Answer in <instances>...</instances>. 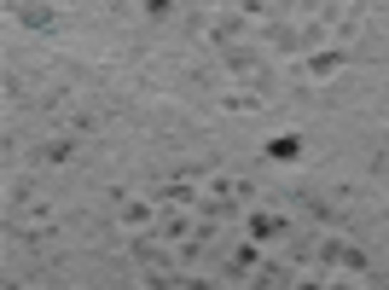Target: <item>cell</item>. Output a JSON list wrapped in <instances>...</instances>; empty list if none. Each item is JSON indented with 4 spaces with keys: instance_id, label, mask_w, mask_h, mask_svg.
<instances>
[{
    "instance_id": "6",
    "label": "cell",
    "mask_w": 389,
    "mask_h": 290,
    "mask_svg": "<svg viewBox=\"0 0 389 290\" xmlns=\"http://www.w3.org/2000/svg\"><path fill=\"white\" fill-rule=\"evenodd\" d=\"M268 157H273V162H296V157H302V140H296V134H279V140L268 145Z\"/></svg>"
},
{
    "instance_id": "1",
    "label": "cell",
    "mask_w": 389,
    "mask_h": 290,
    "mask_svg": "<svg viewBox=\"0 0 389 290\" xmlns=\"http://www.w3.org/2000/svg\"><path fill=\"white\" fill-rule=\"evenodd\" d=\"M320 261L331 273H366V250H355V244H343V238H325L320 244Z\"/></svg>"
},
{
    "instance_id": "7",
    "label": "cell",
    "mask_w": 389,
    "mask_h": 290,
    "mask_svg": "<svg viewBox=\"0 0 389 290\" xmlns=\"http://www.w3.org/2000/svg\"><path fill=\"white\" fill-rule=\"evenodd\" d=\"M256 267H262V256H256V238H250V244L233 250V273H256Z\"/></svg>"
},
{
    "instance_id": "8",
    "label": "cell",
    "mask_w": 389,
    "mask_h": 290,
    "mask_svg": "<svg viewBox=\"0 0 389 290\" xmlns=\"http://www.w3.org/2000/svg\"><path fill=\"white\" fill-rule=\"evenodd\" d=\"M70 151H76V140H70V134H59V140H53V145H47V157H53V162H64V157H70Z\"/></svg>"
},
{
    "instance_id": "2",
    "label": "cell",
    "mask_w": 389,
    "mask_h": 290,
    "mask_svg": "<svg viewBox=\"0 0 389 290\" xmlns=\"http://www.w3.org/2000/svg\"><path fill=\"white\" fill-rule=\"evenodd\" d=\"M343 70V47H325V53H314L308 64H302V76L308 81H325V76H337Z\"/></svg>"
},
{
    "instance_id": "3",
    "label": "cell",
    "mask_w": 389,
    "mask_h": 290,
    "mask_svg": "<svg viewBox=\"0 0 389 290\" xmlns=\"http://www.w3.org/2000/svg\"><path fill=\"white\" fill-rule=\"evenodd\" d=\"M122 227H134V232H140V227H157V209H151V203H140V197L122 203Z\"/></svg>"
},
{
    "instance_id": "5",
    "label": "cell",
    "mask_w": 389,
    "mask_h": 290,
    "mask_svg": "<svg viewBox=\"0 0 389 290\" xmlns=\"http://www.w3.org/2000/svg\"><path fill=\"white\" fill-rule=\"evenodd\" d=\"M221 110H233V116H244V110H262V99H256L250 88H233V93L221 99Z\"/></svg>"
},
{
    "instance_id": "10",
    "label": "cell",
    "mask_w": 389,
    "mask_h": 290,
    "mask_svg": "<svg viewBox=\"0 0 389 290\" xmlns=\"http://www.w3.org/2000/svg\"><path fill=\"white\" fill-rule=\"evenodd\" d=\"M146 12L151 18H168V12H175V0H146Z\"/></svg>"
},
{
    "instance_id": "9",
    "label": "cell",
    "mask_w": 389,
    "mask_h": 290,
    "mask_svg": "<svg viewBox=\"0 0 389 290\" xmlns=\"http://www.w3.org/2000/svg\"><path fill=\"white\" fill-rule=\"evenodd\" d=\"M24 24H35V29H47V24H53V12H47V6H24Z\"/></svg>"
},
{
    "instance_id": "4",
    "label": "cell",
    "mask_w": 389,
    "mask_h": 290,
    "mask_svg": "<svg viewBox=\"0 0 389 290\" xmlns=\"http://www.w3.org/2000/svg\"><path fill=\"white\" fill-rule=\"evenodd\" d=\"M244 227H250V238H279V232H285V221H279V215H268V209H256Z\"/></svg>"
}]
</instances>
